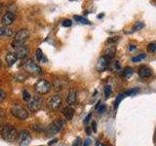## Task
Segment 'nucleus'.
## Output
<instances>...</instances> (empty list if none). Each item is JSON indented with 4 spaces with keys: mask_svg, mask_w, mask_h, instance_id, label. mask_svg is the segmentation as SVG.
<instances>
[{
    "mask_svg": "<svg viewBox=\"0 0 156 146\" xmlns=\"http://www.w3.org/2000/svg\"><path fill=\"white\" fill-rule=\"evenodd\" d=\"M29 37V31L27 29H21L20 31L16 33V35L14 37V40L11 43V45L13 48L18 49L22 46H24V43H26L27 39Z\"/></svg>",
    "mask_w": 156,
    "mask_h": 146,
    "instance_id": "nucleus-1",
    "label": "nucleus"
},
{
    "mask_svg": "<svg viewBox=\"0 0 156 146\" xmlns=\"http://www.w3.org/2000/svg\"><path fill=\"white\" fill-rule=\"evenodd\" d=\"M1 135L3 139L9 142H12L15 139L18 137V134H17V130L15 129V127H13L10 124H6L2 127L1 130Z\"/></svg>",
    "mask_w": 156,
    "mask_h": 146,
    "instance_id": "nucleus-2",
    "label": "nucleus"
},
{
    "mask_svg": "<svg viewBox=\"0 0 156 146\" xmlns=\"http://www.w3.org/2000/svg\"><path fill=\"white\" fill-rule=\"evenodd\" d=\"M65 125H66V122L63 121L62 119H57L53 122L52 124H50L46 129V134L48 135H54L60 131L65 128Z\"/></svg>",
    "mask_w": 156,
    "mask_h": 146,
    "instance_id": "nucleus-3",
    "label": "nucleus"
},
{
    "mask_svg": "<svg viewBox=\"0 0 156 146\" xmlns=\"http://www.w3.org/2000/svg\"><path fill=\"white\" fill-rule=\"evenodd\" d=\"M34 89L40 95H46L51 91V84L45 79H41L34 85Z\"/></svg>",
    "mask_w": 156,
    "mask_h": 146,
    "instance_id": "nucleus-4",
    "label": "nucleus"
},
{
    "mask_svg": "<svg viewBox=\"0 0 156 146\" xmlns=\"http://www.w3.org/2000/svg\"><path fill=\"white\" fill-rule=\"evenodd\" d=\"M11 114L16 117L19 120H26L28 117V112L23 108V107L20 106L18 104L12 106L11 108Z\"/></svg>",
    "mask_w": 156,
    "mask_h": 146,
    "instance_id": "nucleus-5",
    "label": "nucleus"
},
{
    "mask_svg": "<svg viewBox=\"0 0 156 146\" xmlns=\"http://www.w3.org/2000/svg\"><path fill=\"white\" fill-rule=\"evenodd\" d=\"M23 69L27 73H30V74H34V75H38V74H41L42 73L41 67L38 66L32 60H28L26 63H24Z\"/></svg>",
    "mask_w": 156,
    "mask_h": 146,
    "instance_id": "nucleus-6",
    "label": "nucleus"
},
{
    "mask_svg": "<svg viewBox=\"0 0 156 146\" xmlns=\"http://www.w3.org/2000/svg\"><path fill=\"white\" fill-rule=\"evenodd\" d=\"M17 138L20 146H27L31 141V135L27 130H21Z\"/></svg>",
    "mask_w": 156,
    "mask_h": 146,
    "instance_id": "nucleus-7",
    "label": "nucleus"
},
{
    "mask_svg": "<svg viewBox=\"0 0 156 146\" xmlns=\"http://www.w3.org/2000/svg\"><path fill=\"white\" fill-rule=\"evenodd\" d=\"M28 109L32 112H37L40 110L42 106V100L38 96H34L31 97V99L28 101Z\"/></svg>",
    "mask_w": 156,
    "mask_h": 146,
    "instance_id": "nucleus-8",
    "label": "nucleus"
},
{
    "mask_svg": "<svg viewBox=\"0 0 156 146\" xmlns=\"http://www.w3.org/2000/svg\"><path fill=\"white\" fill-rule=\"evenodd\" d=\"M62 96L60 95H55L49 99L48 106H49V108L52 110H57L60 108V106L62 105Z\"/></svg>",
    "mask_w": 156,
    "mask_h": 146,
    "instance_id": "nucleus-9",
    "label": "nucleus"
},
{
    "mask_svg": "<svg viewBox=\"0 0 156 146\" xmlns=\"http://www.w3.org/2000/svg\"><path fill=\"white\" fill-rule=\"evenodd\" d=\"M15 19H16V17H15V14L14 13H12V12H7L2 17L1 22L3 23V26H8L12 24L15 22Z\"/></svg>",
    "mask_w": 156,
    "mask_h": 146,
    "instance_id": "nucleus-10",
    "label": "nucleus"
},
{
    "mask_svg": "<svg viewBox=\"0 0 156 146\" xmlns=\"http://www.w3.org/2000/svg\"><path fill=\"white\" fill-rule=\"evenodd\" d=\"M28 52H29V49L27 46H22V47H20L18 49H16V56L18 58H20V60H23V58L24 57H27V56L28 55Z\"/></svg>",
    "mask_w": 156,
    "mask_h": 146,
    "instance_id": "nucleus-11",
    "label": "nucleus"
},
{
    "mask_svg": "<svg viewBox=\"0 0 156 146\" xmlns=\"http://www.w3.org/2000/svg\"><path fill=\"white\" fill-rule=\"evenodd\" d=\"M77 101V91L75 89H72L69 91L68 95L66 96V102L69 105L75 104Z\"/></svg>",
    "mask_w": 156,
    "mask_h": 146,
    "instance_id": "nucleus-12",
    "label": "nucleus"
},
{
    "mask_svg": "<svg viewBox=\"0 0 156 146\" xmlns=\"http://www.w3.org/2000/svg\"><path fill=\"white\" fill-rule=\"evenodd\" d=\"M107 65H108V61H106V58L105 57H101L97 63V70L99 72H104L107 68Z\"/></svg>",
    "mask_w": 156,
    "mask_h": 146,
    "instance_id": "nucleus-13",
    "label": "nucleus"
},
{
    "mask_svg": "<svg viewBox=\"0 0 156 146\" xmlns=\"http://www.w3.org/2000/svg\"><path fill=\"white\" fill-rule=\"evenodd\" d=\"M152 74V71L147 66H143L139 69V76L140 78H148Z\"/></svg>",
    "mask_w": 156,
    "mask_h": 146,
    "instance_id": "nucleus-14",
    "label": "nucleus"
},
{
    "mask_svg": "<svg viewBox=\"0 0 156 146\" xmlns=\"http://www.w3.org/2000/svg\"><path fill=\"white\" fill-rule=\"evenodd\" d=\"M5 60H6V62L9 66H12L15 62L17 61L18 57L16 56V54L13 53V52H9L7 55H6V57H5Z\"/></svg>",
    "mask_w": 156,
    "mask_h": 146,
    "instance_id": "nucleus-15",
    "label": "nucleus"
},
{
    "mask_svg": "<svg viewBox=\"0 0 156 146\" xmlns=\"http://www.w3.org/2000/svg\"><path fill=\"white\" fill-rule=\"evenodd\" d=\"M12 35H13V30L10 27L5 26H0V38L3 37V36L10 37Z\"/></svg>",
    "mask_w": 156,
    "mask_h": 146,
    "instance_id": "nucleus-16",
    "label": "nucleus"
},
{
    "mask_svg": "<svg viewBox=\"0 0 156 146\" xmlns=\"http://www.w3.org/2000/svg\"><path fill=\"white\" fill-rule=\"evenodd\" d=\"M62 114L66 120H71L73 118V115H74V109L71 108V107H66L62 110Z\"/></svg>",
    "mask_w": 156,
    "mask_h": 146,
    "instance_id": "nucleus-17",
    "label": "nucleus"
},
{
    "mask_svg": "<svg viewBox=\"0 0 156 146\" xmlns=\"http://www.w3.org/2000/svg\"><path fill=\"white\" fill-rule=\"evenodd\" d=\"M114 56H115V47H111V48H109L108 50L106 51L105 57L106 58V61L109 62L112 60V58L114 57Z\"/></svg>",
    "mask_w": 156,
    "mask_h": 146,
    "instance_id": "nucleus-18",
    "label": "nucleus"
},
{
    "mask_svg": "<svg viewBox=\"0 0 156 146\" xmlns=\"http://www.w3.org/2000/svg\"><path fill=\"white\" fill-rule=\"evenodd\" d=\"M134 74V70L132 69L131 67H127L123 71V76L126 78V79H129L130 77H132V75Z\"/></svg>",
    "mask_w": 156,
    "mask_h": 146,
    "instance_id": "nucleus-19",
    "label": "nucleus"
},
{
    "mask_svg": "<svg viewBox=\"0 0 156 146\" xmlns=\"http://www.w3.org/2000/svg\"><path fill=\"white\" fill-rule=\"evenodd\" d=\"M73 19H74L76 22L80 23H82V24H90V23H91L89 21H88L87 19L83 18V17H80V16H74V17H73Z\"/></svg>",
    "mask_w": 156,
    "mask_h": 146,
    "instance_id": "nucleus-20",
    "label": "nucleus"
},
{
    "mask_svg": "<svg viewBox=\"0 0 156 146\" xmlns=\"http://www.w3.org/2000/svg\"><path fill=\"white\" fill-rule=\"evenodd\" d=\"M124 96H125L124 94H119L118 96H117L116 99H115V102H114V109H116L117 107H118V105L120 104V102L123 100Z\"/></svg>",
    "mask_w": 156,
    "mask_h": 146,
    "instance_id": "nucleus-21",
    "label": "nucleus"
},
{
    "mask_svg": "<svg viewBox=\"0 0 156 146\" xmlns=\"http://www.w3.org/2000/svg\"><path fill=\"white\" fill-rule=\"evenodd\" d=\"M145 57H146L145 54H140V55H139V56L132 57V61H133V62H139L140 61H143L144 58H145Z\"/></svg>",
    "mask_w": 156,
    "mask_h": 146,
    "instance_id": "nucleus-22",
    "label": "nucleus"
},
{
    "mask_svg": "<svg viewBox=\"0 0 156 146\" xmlns=\"http://www.w3.org/2000/svg\"><path fill=\"white\" fill-rule=\"evenodd\" d=\"M144 27V23H141V22H138L135 23L134 26V28H133V31H138V30H140V29H143Z\"/></svg>",
    "mask_w": 156,
    "mask_h": 146,
    "instance_id": "nucleus-23",
    "label": "nucleus"
},
{
    "mask_svg": "<svg viewBox=\"0 0 156 146\" xmlns=\"http://www.w3.org/2000/svg\"><path fill=\"white\" fill-rule=\"evenodd\" d=\"M138 92H139V88H134V89L127 91L124 94V96H134L136 94H138Z\"/></svg>",
    "mask_w": 156,
    "mask_h": 146,
    "instance_id": "nucleus-24",
    "label": "nucleus"
},
{
    "mask_svg": "<svg viewBox=\"0 0 156 146\" xmlns=\"http://www.w3.org/2000/svg\"><path fill=\"white\" fill-rule=\"evenodd\" d=\"M35 57H36V60L38 61H41L42 58H43V53H42V50L41 49H37L35 51Z\"/></svg>",
    "mask_w": 156,
    "mask_h": 146,
    "instance_id": "nucleus-25",
    "label": "nucleus"
},
{
    "mask_svg": "<svg viewBox=\"0 0 156 146\" xmlns=\"http://www.w3.org/2000/svg\"><path fill=\"white\" fill-rule=\"evenodd\" d=\"M23 99L24 101H27V102L31 99V96H30V94H29L27 91H23Z\"/></svg>",
    "mask_w": 156,
    "mask_h": 146,
    "instance_id": "nucleus-26",
    "label": "nucleus"
},
{
    "mask_svg": "<svg viewBox=\"0 0 156 146\" xmlns=\"http://www.w3.org/2000/svg\"><path fill=\"white\" fill-rule=\"evenodd\" d=\"M147 50L150 53H156V42H151L150 44H148Z\"/></svg>",
    "mask_w": 156,
    "mask_h": 146,
    "instance_id": "nucleus-27",
    "label": "nucleus"
},
{
    "mask_svg": "<svg viewBox=\"0 0 156 146\" xmlns=\"http://www.w3.org/2000/svg\"><path fill=\"white\" fill-rule=\"evenodd\" d=\"M111 94V87L110 86H105V95L106 97H108Z\"/></svg>",
    "mask_w": 156,
    "mask_h": 146,
    "instance_id": "nucleus-28",
    "label": "nucleus"
},
{
    "mask_svg": "<svg viewBox=\"0 0 156 146\" xmlns=\"http://www.w3.org/2000/svg\"><path fill=\"white\" fill-rule=\"evenodd\" d=\"M105 109H106V107H105V105H104V104H101V105H100L99 107H98V113L99 114H102L105 111Z\"/></svg>",
    "mask_w": 156,
    "mask_h": 146,
    "instance_id": "nucleus-29",
    "label": "nucleus"
},
{
    "mask_svg": "<svg viewBox=\"0 0 156 146\" xmlns=\"http://www.w3.org/2000/svg\"><path fill=\"white\" fill-rule=\"evenodd\" d=\"M71 24H72V22L70 19H65V21L62 22V26H65V27H69L71 26Z\"/></svg>",
    "mask_w": 156,
    "mask_h": 146,
    "instance_id": "nucleus-30",
    "label": "nucleus"
},
{
    "mask_svg": "<svg viewBox=\"0 0 156 146\" xmlns=\"http://www.w3.org/2000/svg\"><path fill=\"white\" fill-rule=\"evenodd\" d=\"M6 96H7L6 92H5L3 90L0 89V102H2L5 99H6Z\"/></svg>",
    "mask_w": 156,
    "mask_h": 146,
    "instance_id": "nucleus-31",
    "label": "nucleus"
},
{
    "mask_svg": "<svg viewBox=\"0 0 156 146\" xmlns=\"http://www.w3.org/2000/svg\"><path fill=\"white\" fill-rule=\"evenodd\" d=\"M81 144V138L80 137H77L75 140H74V142H73L72 146H79Z\"/></svg>",
    "mask_w": 156,
    "mask_h": 146,
    "instance_id": "nucleus-32",
    "label": "nucleus"
},
{
    "mask_svg": "<svg viewBox=\"0 0 156 146\" xmlns=\"http://www.w3.org/2000/svg\"><path fill=\"white\" fill-rule=\"evenodd\" d=\"M91 118H92V113H90L89 115H88V116L86 117V118L84 119V122H83V123H84L85 125H87V124H88V123H89V122H90Z\"/></svg>",
    "mask_w": 156,
    "mask_h": 146,
    "instance_id": "nucleus-33",
    "label": "nucleus"
},
{
    "mask_svg": "<svg viewBox=\"0 0 156 146\" xmlns=\"http://www.w3.org/2000/svg\"><path fill=\"white\" fill-rule=\"evenodd\" d=\"M117 40H118V38H117V37H112V38H109L108 40H107V42L112 43V42H116Z\"/></svg>",
    "mask_w": 156,
    "mask_h": 146,
    "instance_id": "nucleus-34",
    "label": "nucleus"
},
{
    "mask_svg": "<svg viewBox=\"0 0 156 146\" xmlns=\"http://www.w3.org/2000/svg\"><path fill=\"white\" fill-rule=\"evenodd\" d=\"M90 144H91V139H90V138H87V139L85 140L84 144H83V146H89Z\"/></svg>",
    "mask_w": 156,
    "mask_h": 146,
    "instance_id": "nucleus-35",
    "label": "nucleus"
},
{
    "mask_svg": "<svg viewBox=\"0 0 156 146\" xmlns=\"http://www.w3.org/2000/svg\"><path fill=\"white\" fill-rule=\"evenodd\" d=\"M114 66H115V69H120V63L118 61L114 62Z\"/></svg>",
    "mask_w": 156,
    "mask_h": 146,
    "instance_id": "nucleus-36",
    "label": "nucleus"
},
{
    "mask_svg": "<svg viewBox=\"0 0 156 146\" xmlns=\"http://www.w3.org/2000/svg\"><path fill=\"white\" fill-rule=\"evenodd\" d=\"M135 50H136V46L130 45V47H129V52H134Z\"/></svg>",
    "mask_w": 156,
    "mask_h": 146,
    "instance_id": "nucleus-37",
    "label": "nucleus"
},
{
    "mask_svg": "<svg viewBox=\"0 0 156 146\" xmlns=\"http://www.w3.org/2000/svg\"><path fill=\"white\" fill-rule=\"evenodd\" d=\"M93 130H94V133L97 131V124L96 123H93Z\"/></svg>",
    "mask_w": 156,
    "mask_h": 146,
    "instance_id": "nucleus-38",
    "label": "nucleus"
},
{
    "mask_svg": "<svg viewBox=\"0 0 156 146\" xmlns=\"http://www.w3.org/2000/svg\"><path fill=\"white\" fill-rule=\"evenodd\" d=\"M86 131H87V134H91V133H92L91 128H87V129H86Z\"/></svg>",
    "mask_w": 156,
    "mask_h": 146,
    "instance_id": "nucleus-39",
    "label": "nucleus"
},
{
    "mask_svg": "<svg viewBox=\"0 0 156 146\" xmlns=\"http://www.w3.org/2000/svg\"><path fill=\"white\" fill-rule=\"evenodd\" d=\"M57 141H58V139H54V140H52V141H50V142H49V145H52L53 143L57 142Z\"/></svg>",
    "mask_w": 156,
    "mask_h": 146,
    "instance_id": "nucleus-40",
    "label": "nucleus"
},
{
    "mask_svg": "<svg viewBox=\"0 0 156 146\" xmlns=\"http://www.w3.org/2000/svg\"><path fill=\"white\" fill-rule=\"evenodd\" d=\"M102 17H104V14H101V15H99V16H98V18H99V19H101Z\"/></svg>",
    "mask_w": 156,
    "mask_h": 146,
    "instance_id": "nucleus-41",
    "label": "nucleus"
},
{
    "mask_svg": "<svg viewBox=\"0 0 156 146\" xmlns=\"http://www.w3.org/2000/svg\"><path fill=\"white\" fill-rule=\"evenodd\" d=\"M1 10H2V4L0 3V13H1Z\"/></svg>",
    "mask_w": 156,
    "mask_h": 146,
    "instance_id": "nucleus-42",
    "label": "nucleus"
},
{
    "mask_svg": "<svg viewBox=\"0 0 156 146\" xmlns=\"http://www.w3.org/2000/svg\"><path fill=\"white\" fill-rule=\"evenodd\" d=\"M1 64H2V61H1V60H0V66H1Z\"/></svg>",
    "mask_w": 156,
    "mask_h": 146,
    "instance_id": "nucleus-43",
    "label": "nucleus"
},
{
    "mask_svg": "<svg viewBox=\"0 0 156 146\" xmlns=\"http://www.w3.org/2000/svg\"><path fill=\"white\" fill-rule=\"evenodd\" d=\"M101 146H105V145H101Z\"/></svg>",
    "mask_w": 156,
    "mask_h": 146,
    "instance_id": "nucleus-44",
    "label": "nucleus"
}]
</instances>
